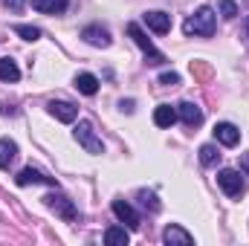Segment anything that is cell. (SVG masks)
Segmentation results:
<instances>
[{"mask_svg": "<svg viewBox=\"0 0 249 246\" xmlns=\"http://www.w3.org/2000/svg\"><path fill=\"white\" fill-rule=\"evenodd\" d=\"M214 26H217V15L212 6H200L186 23H183V32L186 35H197V38H212L214 35Z\"/></svg>", "mask_w": 249, "mask_h": 246, "instance_id": "cell-1", "label": "cell"}, {"mask_svg": "<svg viewBox=\"0 0 249 246\" xmlns=\"http://www.w3.org/2000/svg\"><path fill=\"white\" fill-rule=\"evenodd\" d=\"M127 35H130V38H133V44L142 50V55H145V61H148V64H154V67L165 64V55L151 44V38L142 32V26H139V23H127Z\"/></svg>", "mask_w": 249, "mask_h": 246, "instance_id": "cell-2", "label": "cell"}, {"mask_svg": "<svg viewBox=\"0 0 249 246\" xmlns=\"http://www.w3.org/2000/svg\"><path fill=\"white\" fill-rule=\"evenodd\" d=\"M75 139H78V145H81L87 154H105V145H102V139L96 136V130H93L90 122L75 124Z\"/></svg>", "mask_w": 249, "mask_h": 246, "instance_id": "cell-3", "label": "cell"}, {"mask_svg": "<svg viewBox=\"0 0 249 246\" xmlns=\"http://www.w3.org/2000/svg\"><path fill=\"white\" fill-rule=\"evenodd\" d=\"M217 185H220L229 197H241V194L247 191L241 171H235V168H223V171H217Z\"/></svg>", "mask_w": 249, "mask_h": 246, "instance_id": "cell-4", "label": "cell"}, {"mask_svg": "<svg viewBox=\"0 0 249 246\" xmlns=\"http://www.w3.org/2000/svg\"><path fill=\"white\" fill-rule=\"evenodd\" d=\"M44 200H47V206H50L61 220H67V223H72V220L78 217V211H75V206H72L70 197H64V194H50V197H44Z\"/></svg>", "mask_w": 249, "mask_h": 246, "instance_id": "cell-5", "label": "cell"}, {"mask_svg": "<svg viewBox=\"0 0 249 246\" xmlns=\"http://www.w3.org/2000/svg\"><path fill=\"white\" fill-rule=\"evenodd\" d=\"M81 38L90 44V47H110V32L105 29V26H99V23H90V26H84L81 29Z\"/></svg>", "mask_w": 249, "mask_h": 246, "instance_id": "cell-6", "label": "cell"}, {"mask_svg": "<svg viewBox=\"0 0 249 246\" xmlns=\"http://www.w3.org/2000/svg\"><path fill=\"white\" fill-rule=\"evenodd\" d=\"M145 26H148L151 32H157V35H165V32H171V15H165V12H160V9L145 12Z\"/></svg>", "mask_w": 249, "mask_h": 246, "instance_id": "cell-7", "label": "cell"}, {"mask_svg": "<svg viewBox=\"0 0 249 246\" xmlns=\"http://www.w3.org/2000/svg\"><path fill=\"white\" fill-rule=\"evenodd\" d=\"M214 139L220 145H226V148H235L241 142V130L232 122H220V124H214Z\"/></svg>", "mask_w": 249, "mask_h": 246, "instance_id": "cell-8", "label": "cell"}, {"mask_svg": "<svg viewBox=\"0 0 249 246\" xmlns=\"http://www.w3.org/2000/svg\"><path fill=\"white\" fill-rule=\"evenodd\" d=\"M177 116L183 119L186 127H200V124H203V110H200L194 102H183V105H177Z\"/></svg>", "mask_w": 249, "mask_h": 246, "instance_id": "cell-9", "label": "cell"}, {"mask_svg": "<svg viewBox=\"0 0 249 246\" xmlns=\"http://www.w3.org/2000/svg\"><path fill=\"white\" fill-rule=\"evenodd\" d=\"M113 214L122 220L127 229H139V214L133 211L130 203H124V200H113Z\"/></svg>", "mask_w": 249, "mask_h": 246, "instance_id": "cell-10", "label": "cell"}, {"mask_svg": "<svg viewBox=\"0 0 249 246\" xmlns=\"http://www.w3.org/2000/svg\"><path fill=\"white\" fill-rule=\"evenodd\" d=\"M47 107H50V113H53L58 122H64V124L75 122V116H78V107L70 105V102H50Z\"/></svg>", "mask_w": 249, "mask_h": 246, "instance_id": "cell-11", "label": "cell"}, {"mask_svg": "<svg viewBox=\"0 0 249 246\" xmlns=\"http://www.w3.org/2000/svg\"><path fill=\"white\" fill-rule=\"evenodd\" d=\"M162 241H165L168 246H191L194 244V238L188 235L183 226H168V229L162 232Z\"/></svg>", "mask_w": 249, "mask_h": 246, "instance_id": "cell-12", "label": "cell"}, {"mask_svg": "<svg viewBox=\"0 0 249 246\" xmlns=\"http://www.w3.org/2000/svg\"><path fill=\"white\" fill-rule=\"evenodd\" d=\"M15 183L18 185H55L53 177H44L41 171H35V168H23L18 177H15Z\"/></svg>", "mask_w": 249, "mask_h": 246, "instance_id": "cell-13", "label": "cell"}, {"mask_svg": "<svg viewBox=\"0 0 249 246\" xmlns=\"http://www.w3.org/2000/svg\"><path fill=\"white\" fill-rule=\"evenodd\" d=\"M75 90L84 93V96H96L99 93V78L93 72H78L75 75Z\"/></svg>", "mask_w": 249, "mask_h": 246, "instance_id": "cell-14", "label": "cell"}, {"mask_svg": "<svg viewBox=\"0 0 249 246\" xmlns=\"http://www.w3.org/2000/svg\"><path fill=\"white\" fill-rule=\"evenodd\" d=\"M177 119H180V116H177V107H171V105H160V107L154 110V124H157V127H171Z\"/></svg>", "mask_w": 249, "mask_h": 246, "instance_id": "cell-15", "label": "cell"}, {"mask_svg": "<svg viewBox=\"0 0 249 246\" xmlns=\"http://www.w3.org/2000/svg\"><path fill=\"white\" fill-rule=\"evenodd\" d=\"M32 9H38L41 15H61L67 12V0H32Z\"/></svg>", "mask_w": 249, "mask_h": 246, "instance_id": "cell-16", "label": "cell"}, {"mask_svg": "<svg viewBox=\"0 0 249 246\" xmlns=\"http://www.w3.org/2000/svg\"><path fill=\"white\" fill-rule=\"evenodd\" d=\"M127 241H130V235H127L124 226H110L105 232V244L107 246H127Z\"/></svg>", "mask_w": 249, "mask_h": 246, "instance_id": "cell-17", "label": "cell"}, {"mask_svg": "<svg viewBox=\"0 0 249 246\" xmlns=\"http://www.w3.org/2000/svg\"><path fill=\"white\" fill-rule=\"evenodd\" d=\"M18 157V145L12 139H0V168H9Z\"/></svg>", "mask_w": 249, "mask_h": 246, "instance_id": "cell-18", "label": "cell"}, {"mask_svg": "<svg viewBox=\"0 0 249 246\" xmlns=\"http://www.w3.org/2000/svg\"><path fill=\"white\" fill-rule=\"evenodd\" d=\"M20 78V70L12 58H0V81H18Z\"/></svg>", "mask_w": 249, "mask_h": 246, "instance_id": "cell-19", "label": "cell"}, {"mask_svg": "<svg viewBox=\"0 0 249 246\" xmlns=\"http://www.w3.org/2000/svg\"><path fill=\"white\" fill-rule=\"evenodd\" d=\"M200 162H203V165H217V162H220L217 145H203V148H200Z\"/></svg>", "mask_w": 249, "mask_h": 246, "instance_id": "cell-20", "label": "cell"}, {"mask_svg": "<svg viewBox=\"0 0 249 246\" xmlns=\"http://www.w3.org/2000/svg\"><path fill=\"white\" fill-rule=\"evenodd\" d=\"M212 72H214V70H212L206 61H191V75H194L197 81H209Z\"/></svg>", "mask_w": 249, "mask_h": 246, "instance_id": "cell-21", "label": "cell"}, {"mask_svg": "<svg viewBox=\"0 0 249 246\" xmlns=\"http://www.w3.org/2000/svg\"><path fill=\"white\" fill-rule=\"evenodd\" d=\"M136 197H139V206H142V209H148V211H154V214L160 211V200H157V194H151V191H139Z\"/></svg>", "mask_w": 249, "mask_h": 246, "instance_id": "cell-22", "label": "cell"}, {"mask_svg": "<svg viewBox=\"0 0 249 246\" xmlns=\"http://www.w3.org/2000/svg\"><path fill=\"white\" fill-rule=\"evenodd\" d=\"M15 32H18L23 41H38V38H41V29H38V26H26V23H18Z\"/></svg>", "mask_w": 249, "mask_h": 246, "instance_id": "cell-23", "label": "cell"}, {"mask_svg": "<svg viewBox=\"0 0 249 246\" xmlns=\"http://www.w3.org/2000/svg\"><path fill=\"white\" fill-rule=\"evenodd\" d=\"M220 15H223L226 20H235V18H238V3H235V0H220Z\"/></svg>", "mask_w": 249, "mask_h": 246, "instance_id": "cell-24", "label": "cell"}, {"mask_svg": "<svg viewBox=\"0 0 249 246\" xmlns=\"http://www.w3.org/2000/svg\"><path fill=\"white\" fill-rule=\"evenodd\" d=\"M160 84L174 87V84H180V75H177V72H162V75H160Z\"/></svg>", "mask_w": 249, "mask_h": 246, "instance_id": "cell-25", "label": "cell"}, {"mask_svg": "<svg viewBox=\"0 0 249 246\" xmlns=\"http://www.w3.org/2000/svg\"><path fill=\"white\" fill-rule=\"evenodd\" d=\"M3 3H6V6H12L15 12H20V9H23V0H3Z\"/></svg>", "mask_w": 249, "mask_h": 246, "instance_id": "cell-26", "label": "cell"}, {"mask_svg": "<svg viewBox=\"0 0 249 246\" xmlns=\"http://www.w3.org/2000/svg\"><path fill=\"white\" fill-rule=\"evenodd\" d=\"M241 168L249 174V154H244V157H241Z\"/></svg>", "mask_w": 249, "mask_h": 246, "instance_id": "cell-27", "label": "cell"}, {"mask_svg": "<svg viewBox=\"0 0 249 246\" xmlns=\"http://www.w3.org/2000/svg\"><path fill=\"white\" fill-rule=\"evenodd\" d=\"M244 29H247V38H249V18H247V23H244Z\"/></svg>", "mask_w": 249, "mask_h": 246, "instance_id": "cell-28", "label": "cell"}, {"mask_svg": "<svg viewBox=\"0 0 249 246\" xmlns=\"http://www.w3.org/2000/svg\"><path fill=\"white\" fill-rule=\"evenodd\" d=\"M247 3H249V0H247Z\"/></svg>", "mask_w": 249, "mask_h": 246, "instance_id": "cell-29", "label": "cell"}]
</instances>
